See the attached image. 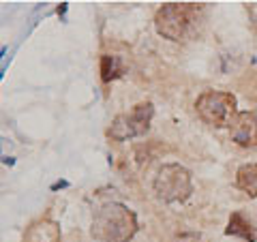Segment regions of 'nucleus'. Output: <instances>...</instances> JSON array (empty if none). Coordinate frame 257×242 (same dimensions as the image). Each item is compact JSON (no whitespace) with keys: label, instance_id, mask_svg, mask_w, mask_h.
<instances>
[{"label":"nucleus","instance_id":"obj_8","mask_svg":"<svg viewBox=\"0 0 257 242\" xmlns=\"http://www.w3.org/2000/svg\"><path fill=\"white\" fill-rule=\"evenodd\" d=\"M24 242H60V229H58V225L52 221L35 223L28 229Z\"/></svg>","mask_w":257,"mask_h":242},{"label":"nucleus","instance_id":"obj_2","mask_svg":"<svg viewBox=\"0 0 257 242\" xmlns=\"http://www.w3.org/2000/svg\"><path fill=\"white\" fill-rule=\"evenodd\" d=\"M199 9L191 3H167L155 15V28L167 41H184L197 24Z\"/></svg>","mask_w":257,"mask_h":242},{"label":"nucleus","instance_id":"obj_10","mask_svg":"<svg viewBox=\"0 0 257 242\" xmlns=\"http://www.w3.org/2000/svg\"><path fill=\"white\" fill-rule=\"evenodd\" d=\"M124 73V64L118 56H101V79L105 84H109L111 79H118L120 75Z\"/></svg>","mask_w":257,"mask_h":242},{"label":"nucleus","instance_id":"obj_12","mask_svg":"<svg viewBox=\"0 0 257 242\" xmlns=\"http://www.w3.org/2000/svg\"><path fill=\"white\" fill-rule=\"evenodd\" d=\"M3 71H5V67H0V79H3Z\"/></svg>","mask_w":257,"mask_h":242},{"label":"nucleus","instance_id":"obj_6","mask_svg":"<svg viewBox=\"0 0 257 242\" xmlns=\"http://www.w3.org/2000/svg\"><path fill=\"white\" fill-rule=\"evenodd\" d=\"M231 140L242 148H257V114L253 111H238L231 123Z\"/></svg>","mask_w":257,"mask_h":242},{"label":"nucleus","instance_id":"obj_9","mask_svg":"<svg viewBox=\"0 0 257 242\" xmlns=\"http://www.w3.org/2000/svg\"><path fill=\"white\" fill-rule=\"evenodd\" d=\"M236 187L248 197H257V165L244 163L236 172Z\"/></svg>","mask_w":257,"mask_h":242},{"label":"nucleus","instance_id":"obj_1","mask_svg":"<svg viewBox=\"0 0 257 242\" xmlns=\"http://www.w3.org/2000/svg\"><path fill=\"white\" fill-rule=\"evenodd\" d=\"M138 214L120 201H107L92 216L90 233L96 242H128L138 233Z\"/></svg>","mask_w":257,"mask_h":242},{"label":"nucleus","instance_id":"obj_3","mask_svg":"<svg viewBox=\"0 0 257 242\" xmlns=\"http://www.w3.org/2000/svg\"><path fill=\"white\" fill-rule=\"evenodd\" d=\"M155 193L165 204H182L193 195V176L180 163H165L155 176Z\"/></svg>","mask_w":257,"mask_h":242},{"label":"nucleus","instance_id":"obj_5","mask_svg":"<svg viewBox=\"0 0 257 242\" xmlns=\"http://www.w3.org/2000/svg\"><path fill=\"white\" fill-rule=\"evenodd\" d=\"M152 118H155V105L150 101L138 103L131 111L118 114L111 120L107 135L114 142H126V140H133V137H142L148 133Z\"/></svg>","mask_w":257,"mask_h":242},{"label":"nucleus","instance_id":"obj_4","mask_svg":"<svg viewBox=\"0 0 257 242\" xmlns=\"http://www.w3.org/2000/svg\"><path fill=\"white\" fill-rule=\"evenodd\" d=\"M195 109H197V116L206 125H210L214 129H223V127H231V123L236 120L238 101L231 92L206 90L197 96Z\"/></svg>","mask_w":257,"mask_h":242},{"label":"nucleus","instance_id":"obj_11","mask_svg":"<svg viewBox=\"0 0 257 242\" xmlns=\"http://www.w3.org/2000/svg\"><path fill=\"white\" fill-rule=\"evenodd\" d=\"M62 187H69V182H64V180L56 182V184H52V191H56V189H62Z\"/></svg>","mask_w":257,"mask_h":242},{"label":"nucleus","instance_id":"obj_7","mask_svg":"<svg viewBox=\"0 0 257 242\" xmlns=\"http://www.w3.org/2000/svg\"><path fill=\"white\" fill-rule=\"evenodd\" d=\"M225 233H227V236L242 238L244 242H257V233L253 229V225L248 219H244L242 212H231L229 223H227V227H225Z\"/></svg>","mask_w":257,"mask_h":242}]
</instances>
